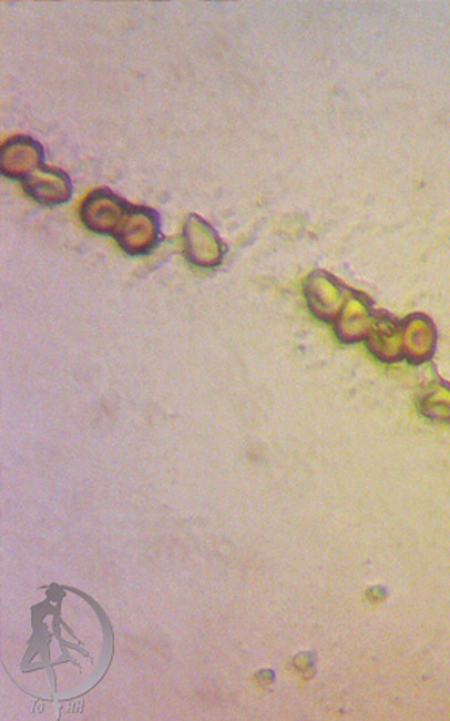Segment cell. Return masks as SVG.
Returning a JSON list of instances; mask_svg holds the SVG:
<instances>
[{
    "label": "cell",
    "instance_id": "6da1fadb",
    "mask_svg": "<svg viewBox=\"0 0 450 721\" xmlns=\"http://www.w3.org/2000/svg\"><path fill=\"white\" fill-rule=\"evenodd\" d=\"M113 236L132 257L151 254L162 242V216L146 205H131Z\"/></svg>",
    "mask_w": 450,
    "mask_h": 721
},
{
    "label": "cell",
    "instance_id": "7a4b0ae2",
    "mask_svg": "<svg viewBox=\"0 0 450 721\" xmlns=\"http://www.w3.org/2000/svg\"><path fill=\"white\" fill-rule=\"evenodd\" d=\"M183 254L191 265L202 270L217 268L224 261L225 244L215 227L204 217L191 213L182 232Z\"/></svg>",
    "mask_w": 450,
    "mask_h": 721
},
{
    "label": "cell",
    "instance_id": "3957f363",
    "mask_svg": "<svg viewBox=\"0 0 450 721\" xmlns=\"http://www.w3.org/2000/svg\"><path fill=\"white\" fill-rule=\"evenodd\" d=\"M350 290L326 271H313L305 278L304 295L311 315L324 323H335L345 307Z\"/></svg>",
    "mask_w": 450,
    "mask_h": 721
},
{
    "label": "cell",
    "instance_id": "277c9868",
    "mask_svg": "<svg viewBox=\"0 0 450 721\" xmlns=\"http://www.w3.org/2000/svg\"><path fill=\"white\" fill-rule=\"evenodd\" d=\"M131 205L112 190L98 189L80 205V220L88 231L113 236Z\"/></svg>",
    "mask_w": 450,
    "mask_h": 721
},
{
    "label": "cell",
    "instance_id": "5b68a950",
    "mask_svg": "<svg viewBox=\"0 0 450 721\" xmlns=\"http://www.w3.org/2000/svg\"><path fill=\"white\" fill-rule=\"evenodd\" d=\"M45 165L43 144L29 135L11 136L0 149V173L13 181H25Z\"/></svg>",
    "mask_w": 450,
    "mask_h": 721
},
{
    "label": "cell",
    "instance_id": "8992f818",
    "mask_svg": "<svg viewBox=\"0 0 450 721\" xmlns=\"http://www.w3.org/2000/svg\"><path fill=\"white\" fill-rule=\"evenodd\" d=\"M22 186L30 200L49 207L68 204L72 197L70 174L59 167L41 166L22 181Z\"/></svg>",
    "mask_w": 450,
    "mask_h": 721
},
{
    "label": "cell",
    "instance_id": "52a82bcc",
    "mask_svg": "<svg viewBox=\"0 0 450 721\" xmlns=\"http://www.w3.org/2000/svg\"><path fill=\"white\" fill-rule=\"evenodd\" d=\"M372 319L371 301L364 293L350 290L345 307L335 322L337 337L342 343L361 342L371 329Z\"/></svg>",
    "mask_w": 450,
    "mask_h": 721
},
{
    "label": "cell",
    "instance_id": "ba28073f",
    "mask_svg": "<svg viewBox=\"0 0 450 721\" xmlns=\"http://www.w3.org/2000/svg\"><path fill=\"white\" fill-rule=\"evenodd\" d=\"M366 343L374 356L385 364H395L403 357V326L387 313L374 315Z\"/></svg>",
    "mask_w": 450,
    "mask_h": 721
},
{
    "label": "cell",
    "instance_id": "9c48e42d",
    "mask_svg": "<svg viewBox=\"0 0 450 721\" xmlns=\"http://www.w3.org/2000/svg\"><path fill=\"white\" fill-rule=\"evenodd\" d=\"M437 334L429 318L422 315L410 316L403 326V357L411 364H422L434 353Z\"/></svg>",
    "mask_w": 450,
    "mask_h": 721
},
{
    "label": "cell",
    "instance_id": "30bf717a",
    "mask_svg": "<svg viewBox=\"0 0 450 721\" xmlns=\"http://www.w3.org/2000/svg\"><path fill=\"white\" fill-rule=\"evenodd\" d=\"M421 410L426 417L450 422V385H430L421 398Z\"/></svg>",
    "mask_w": 450,
    "mask_h": 721
}]
</instances>
